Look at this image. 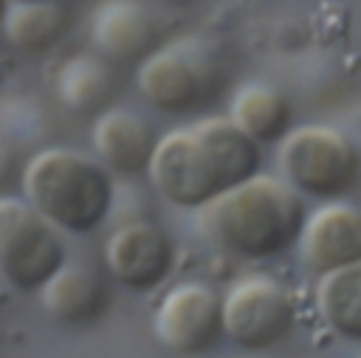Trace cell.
Masks as SVG:
<instances>
[{
	"label": "cell",
	"instance_id": "cell-11",
	"mask_svg": "<svg viewBox=\"0 0 361 358\" xmlns=\"http://www.w3.org/2000/svg\"><path fill=\"white\" fill-rule=\"evenodd\" d=\"M158 141L161 138L155 135L152 124L133 110H104L93 124V147L99 161L124 178L149 175Z\"/></svg>",
	"mask_w": 361,
	"mask_h": 358
},
{
	"label": "cell",
	"instance_id": "cell-8",
	"mask_svg": "<svg viewBox=\"0 0 361 358\" xmlns=\"http://www.w3.org/2000/svg\"><path fill=\"white\" fill-rule=\"evenodd\" d=\"M223 299L203 282L175 285L155 310L152 330L161 347L180 358H197L209 352L223 335Z\"/></svg>",
	"mask_w": 361,
	"mask_h": 358
},
{
	"label": "cell",
	"instance_id": "cell-3",
	"mask_svg": "<svg viewBox=\"0 0 361 358\" xmlns=\"http://www.w3.org/2000/svg\"><path fill=\"white\" fill-rule=\"evenodd\" d=\"M23 195L59 231L87 234L107 220L116 189L102 161L76 149L48 147L25 163Z\"/></svg>",
	"mask_w": 361,
	"mask_h": 358
},
{
	"label": "cell",
	"instance_id": "cell-16",
	"mask_svg": "<svg viewBox=\"0 0 361 358\" xmlns=\"http://www.w3.org/2000/svg\"><path fill=\"white\" fill-rule=\"evenodd\" d=\"M316 307L338 338L361 341V265L319 276Z\"/></svg>",
	"mask_w": 361,
	"mask_h": 358
},
{
	"label": "cell",
	"instance_id": "cell-12",
	"mask_svg": "<svg viewBox=\"0 0 361 358\" xmlns=\"http://www.w3.org/2000/svg\"><path fill=\"white\" fill-rule=\"evenodd\" d=\"M96 51L113 62L147 59L158 48V25L138 0H104L90 23Z\"/></svg>",
	"mask_w": 361,
	"mask_h": 358
},
{
	"label": "cell",
	"instance_id": "cell-1",
	"mask_svg": "<svg viewBox=\"0 0 361 358\" xmlns=\"http://www.w3.org/2000/svg\"><path fill=\"white\" fill-rule=\"evenodd\" d=\"M259 144L231 118L212 116L161 135L149 180L155 192L180 209H203L228 189L257 178Z\"/></svg>",
	"mask_w": 361,
	"mask_h": 358
},
{
	"label": "cell",
	"instance_id": "cell-7",
	"mask_svg": "<svg viewBox=\"0 0 361 358\" xmlns=\"http://www.w3.org/2000/svg\"><path fill=\"white\" fill-rule=\"evenodd\" d=\"M226 338L248 352H262L282 344L296 327V304L290 293L268 279H240L223 299Z\"/></svg>",
	"mask_w": 361,
	"mask_h": 358
},
{
	"label": "cell",
	"instance_id": "cell-15",
	"mask_svg": "<svg viewBox=\"0 0 361 358\" xmlns=\"http://www.w3.org/2000/svg\"><path fill=\"white\" fill-rule=\"evenodd\" d=\"M56 93H59V101L76 113L107 107L116 93V70L104 56L76 54L65 59V65L59 68Z\"/></svg>",
	"mask_w": 361,
	"mask_h": 358
},
{
	"label": "cell",
	"instance_id": "cell-13",
	"mask_svg": "<svg viewBox=\"0 0 361 358\" xmlns=\"http://www.w3.org/2000/svg\"><path fill=\"white\" fill-rule=\"evenodd\" d=\"M39 302L51 319L65 327L99 321L110 307V282L87 262H68L42 290Z\"/></svg>",
	"mask_w": 361,
	"mask_h": 358
},
{
	"label": "cell",
	"instance_id": "cell-6",
	"mask_svg": "<svg viewBox=\"0 0 361 358\" xmlns=\"http://www.w3.org/2000/svg\"><path fill=\"white\" fill-rule=\"evenodd\" d=\"M220 82V62L197 42L164 45L138 68V90L144 101L169 116L203 107L214 99Z\"/></svg>",
	"mask_w": 361,
	"mask_h": 358
},
{
	"label": "cell",
	"instance_id": "cell-17",
	"mask_svg": "<svg viewBox=\"0 0 361 358\" xmlns=\"http://www.w3.org/2000/svg\"><path fill=\"white\" fill-rule=\"evenodd\" d=\"M6 39L20 51H45L68 31V8L59 0L6 6Z\"/></svg>",
	"mask_w": 361,
	"mask_h": 358
},
{
	"label": "cell",
	"instance_id": "cell-5",
	"mask_svg": "<svg viewBox=\"0 0 361 358\" xmlns=\"http://www.w3.org/2000/svg\"><path fill=\"white\" fill-rule=\"evenodd\" d=\"M279 169L285 183L302 197H341L353 189L361 172L355 144L336 127H296L279 147Z\"/></svg>",
	"mask_w": 361,
	"mask_h": 358
},
{
	"label": "cell",
	"instance_id": "cell-14",
	"mask_svg": "<svg viewBox=\"0 0 361 358\" xmlns=\"http://www.w3.org/2000/svg\"><path fill=\"white\" fill-rule=\"evenodd\" d=\"M231 121L257 144L285 141L293 132V104L268 85H245L231 99Z\"/></svg>",
	"mask_w": 361,
	"mask_h": 358
},
{
	"label": "cell",
	"instance_id": "cell-2",
	"mask_svg": "<svg viewBox=\"0 0 361 358\" xmlns=\"http://www.w3.org/2000/svg\"><path fill=\"white\" fill-rule=\"evenodd\" d=\"M307 217L302 195L268 175L228 189L197 211L209 242L243 259H271L288 251L302 240Z\"/></svg>",
	"mask_w": 361,
	"mask_h": 358
},
{
	"label": "cell",
	"instance_id": "cell-9",
	"mask_svg": "<svg viewBox=\"0 0 361 358\" xmlns=\"http://www.w3.org/2000/svg\"><path fill=\"white\" fill-rule=\"evenodd\" d=\"M104 265L116 285L135 293H147L164 285L172 273L175 245L158 223L135 220L107 237Z\"/></svg>",
	"mask_w": 361,
	"mask_h": 358
},
{
	"label": "cell",
	"instance_id": "cell-18",
	"mask_svg": "<svg viewBox=\"0 0 361 358\" xmlns=\"http://www.w3.org/2000/svg\"><path fill=\"white\" fill-rule=\"evenodd\" d=\"M17 3H42V0H6V6H17Z\"/></svg>",
	"mask_w": 361,
	"mask_h": 358
},
{
	"label": "cell",
	"instance_id": "cell-4",
	"mask_svg": "<svg viewBox=\"0 0 361 358\" xmlns=\"http://www.w3.org/2000/svg\"><path fill=\"white\" fill-rule=\"evenodd\" d=\"M68 265L59 228L51 226L28 200H0V273L20 290H42Z\"/></svg>",
	"mask_w": 361,
	"mask_h": 358
},
{
	"label": "cell",
	"instance_id": "cell-10",
	"mask_svg": "<svg viewBox=\"0 0 361 358\" xmlns=\"http://www.w3.org/2000/svg\"><path fill=\"white\" fill-rule=\"evenodd\" d=\"M299 251L305 265L319 276L361 265V209L350 203H324L310 211Z\"/></svg>",
	"mask_w": 361,
	"mask_h": 358
}]
</instances>
